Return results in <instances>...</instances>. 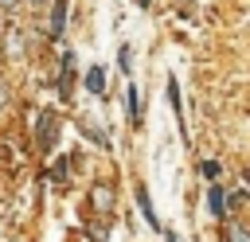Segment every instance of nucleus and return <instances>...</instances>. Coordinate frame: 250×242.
Returning a JSON list of instances; mask_svg holds the SVG:
<instances>
[{"mask_svg": "<svg viewBox=\"0 0 250 242\" xmlns=\"http://www.w3.org/2000/svg\"><path fill=\"white\" fill-rule=\"evenodd\" d=\"M113 199H117V195H113V187H109V183H94L90 203H94V211H98V215H109V211H113Z\"/></svg>", "mask_w": 250, "mask_h": 242, "instance_id": "f257e3e1", "label": "nucleus"}, {"mask_svg": "<svg viewBox=\"0 0 250 242\" xmlns=\"http://www.w3.org/2000/svg\"><path fill=\"white\" fill-rule=\"evenodd\" d=\"M55 133H59V117L47 109V113L39 117V148H51V144H55Z\"/></svg>", "mask_w": 250, "mask_h": 242, "instance_id": "f03ea898", "label": "nucleus"}, {"mask_svg": "<svg viewBox=\"0 0 250 242\" xmlns=\"http://www.w3.org/2000/svg\"><path fill=\"white\" fill-rule=\"evenodd\" d=\"M207 203H211V215H215V219H223V215H227V195H223V187H219V183H211Z\"/></svg>", "mask_w": 250, "mask_h": 242, "instance_id": "7ed1b4c3", "label": "nucleus"}, {"mask_svg": "<svg viewBox=\"0 0 250 242\" xmlns=\"http://www.w3.org/2000/svg\"><path fill=\"white\" fill-rule=\"evenodd\" d=\"M62 23H66V0H55V8H51V35H62Z\"/></svg>", "mask_w": 250, "mask_h": 242, "instance_id": "20e7f679", "label": "nucleus"}, {"mask_svg": "<svg viewBox=\"0 0 250 242\" xmlns=\"http://www.w3.org/2000/svg\"><path fill=\"white\" fill-rule=\"evenodd\" d=\"M86 90H90V94H102V90H105V70H102V66H90V70H86Z\"/></svg>", "mask_w": 250, "mask_h": 242, "instance_id": "39448f33", "label": "nucleus"}, {"mask_svg": "<svg viewBox=\"0 0 250 242\" xmlns=\"http://www.w3.org/2000/svg\"><path fill=\"white\" fill-rule=\"evenodd\" d=\"M223 242H250V230L238 226V222H227L223 226Z\"/></svg>", "mask_w": 250, "mask_h": 242, "instance_id": "423d86ee", "label": "nucleus"}, {"mask_svg": "<svg viewBox=\"0 0 250 242\" xmlns=\"http://www.w3.org/2000/svg\"><path fill=\"white\" fill-rule=\"evenodd\" d=\"M137 207H141L145 222H148V226H156V215H152V203H148V191H145V187H137Z\"/></svg>", "mask_w": 250, "mask_h": 242, "instance_id": "0eeeda50", "label": "nucleus"}, {"mask_svg": "<svg viewBox=\"0 0 250 242\" xmlns=\"http://www.w3.org/2000/svg\"><path fill=\"white\" fill-rule=\"evenodd\" d=\"M117 66H121L125 74L133 70V51H129V43H125V47H117Z\"/></svg>", "mask_w": 250, "mask_h": 242, "instance_id": "6e6552de", "label": "nucleus"}, {"mask_svg": "<svg viewBox=\"0 0 250 242\" xmlns=\"http://www.w3.org/2000/svg\"><path fill=\"white\" fill-rule=\"evenodd\" d=\"M125 90H129V117L141 121V98H137V86H125Z\"/></svg>", "mask_w": 250, "mask_h": 242, "instance_id": "1a4fd4ad", "label": "nucleus"}, {"mask_svg": "<svg viewBox=\"0 0 250 242\" xmlns=\"http://www.w3.org/2000/svg\"><path fill=\"white\" fill-rule=\"evenodd\" d=\"M168 101H172V109H176V117H180L184 109H180V86H176V78H168Z\"/></svg>", "mask_w": 250, "mask_h": 242, "instance_id": "9d476101", "label": "nucleus"}, {"mask_svg": "<svg viewBox=\"0 0 250 242\" xmlns=\"http://www.w3.org/2000/svg\"><path fill=\"white\" fill-rule=\"evenodd\" d=\"M51 180H66V160H59V164L51 168Z\"/></svg>", "mask_w": 250, "mask_h": 242, "instance_id": "9b49d317", "label": "nucleus"}, {"mask_svg": "<svg viewBox=\"0 0 250 242\" xmlns=\"http://www.w3.org/2000/svg\"><path fill=\"white\" fill-rule=\"evenodd\" d=\"M203 176H207V180H215V176H219V164H215V160H207V164H203Z\"/></svg>", "mask_w": 250, "mask_h": 242, "instance_id": "f8f14e48", "label": "nucleus"}, {"mask_svg": "<svg viewBox=\"0 0 250 242\" xmlns=\"http://www.w3.org/2000/svg\"><path fill=\"white\" fill-rule=\"evenodd\" d=\"M16 4H20V0H0V8H16Z\"/></svg>", "mask_w": 250, "mask_h": 242, "instance_id": "ddd939ff", "label": "nucleus"}, {"mask_svg": "<svg viewBox=\"0 0 250 242\" xmlns=\"http://www.w3.org/2000/svg\"><path fill=\"white\" fill-rule=\"evenodd\" d=\"M0 105H4V82H0Z\"/></svg>", "mask_w": 250, "mask_h": 242, "instance_id": "4468645a", "label": "nucleus"}, {"mask_svg": "<svg viewBox=\"0 0 250 242\" xmlns=\"http://www.w3.org/2000/svg\"><path fill=\"white\" fill-rule=\"evenodd\" d=\"M168 242H180V238H176V234H168Z\"/></svg>", "mask_w": 250, "mask_h": 242, "instance_id": "2eb2a0df", "label": "nucleus"}, {"mask_svg": "<svg viewBox=\"0 0 250 242\" xmlns=\"http://www.w3.org/2000/svg\"><path fill=\"white\" fill-rule=\"evenodd\" d=\"M31 4H43V0H31Z\"/></svg>", "mask_w": 250, "mask_h": 242, "instance_id": "dca6fc26", "label": "nucleus"}, {"mask_svg": "<svg viewBox=\"0 0 250 242\" xmlns=\"http://www.w3.org/2000/svg\"><path fill=\"white\" fill-rule=\"evenodd\" d=\"M0 31H4V23H0Z\"/></svg>", "mask_w": 250, "mask_h": 242, "instance_id": "f3484780", "label": "nucleus"}]
</instances>
